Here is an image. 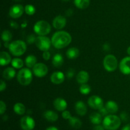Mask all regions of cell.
Returning <instances> with one entry per match:
<instances>
[{
  "mask_svg": "<svg viewBox=\"0 0 130 130\" xmlns=\"http://www.w3.org/2000/svg\"><path fill=\"white\" fill-rule=\"evenodd\" d=\"M52 45L57 49L66 48L72 41L71 34L66 31L56 32L52 38Z\"/></svg>",
  "mask_w": 130,
  "mask_h": 130,
  "instance_id": "cell-1",
  "label": "cell"
},
{
  "mask_svg": "<svg viewBox=\"0 0 130 130\" xmlns=\"http://www.w3.org/2000/svg\"><path fill=\"white\" fill-rule=\"evenodd\" d=\"M121 119L116 115H107L103 121V126L105 129L116 130L120 127Z\"/></svg>",
  "mask_w": 130,
  "mask_h": 130,
  "instance_id": "cell-2",
  "label": "cell"
},
{
  "mask_svg": "<svg viewBox=\"0 0 130 130\" xmlns=\"http://www.w3.org/2000/svg\"><path fill=\"white\" fill-rule=\"evenodd\" d=\"M9 51L13 55L19 57L25 53L27 49L25 43L22 40H16L12 41L8 47Z\"/></svg>",
  "mask_w": 130,
  "mask_h": 130,
  "instance_id": "cell-3",
  "label": "cell"
},
{
  "mask_svg": "<svg viewBox=\"0 0 130 130\" xmlns=\"http://www.w3.org/2000/svg\"><path fill=\"white\" fill-rule=\"evenodd\" d=\"M18 82L22 86H28L32 80V74L30 70L27 68H24L19 71L17 74Z\"/></svg>",
  "mask_w": 130,
  "mask_h": 130,
  "instance_id": "cell-4",
  "label": "cell"
},
{
  "mask_svg": "<svg viewBox=\"0 0 130 130\" xmlns=\"http://www.w3.org/2000/svg\"><path fill=\"white\" fill-rule=\"evenodd\" d=\"M51 25L48 22L39 20L34 25V31L38 36H46L51 32Z\"/></svg>",
  "mask_w": 130,
  "mask_h": 130,
  "instance_id": "cell-5",
  "label": "cell"
},
{
  "mask_svg": "<svg viewBox=\"0 0 130 130\" xmlns=\"http://www.w3.org/2000/svg\"><path fill=\"white\" fill-rule=\"evenodd\" d=\"M104 66L108 72H114L118 67V60L113 55H107L104 59Z\"/></svg>",
  "mask_w": 130,
  "mask_h": 130,
  "instance_id": "cell-6",
  "label": "cell"
},
{
  "mask_svg": "<svg viewBox=\"0 0 130 130\" xmlns=\"http://www.w3.org/2000/svg\"><path fill=\"white\" fill-rule=\"evenodd\" d=\"M36 46L43 52L48 51L50 48L51 44H52V40L46 36H39L36 38L35 41Z\"/></svg>",
  "mask_w": 130,
  "mask_h": 130,
  "instance_id": "cell-7",
  "label": "cell"
},
{
  "mask_svg": "<svg viewBox=\"0 0 130 130\" xmlns=\"http://www.w3.org/2000/svg\"><path fill=\"white\" fill-rule=\"evenodd\" d=\"M33 73L38 77H43L48 74V67L43 63H37L32 68Z\"/></svg>",
  "mask_w": 130,
  "mask_h": 130,
  "instance_id": "cell-8",
  "label": "cell"
},
{
  "mask_svg": "<svg viewBox=\"0 0 130 130\" xmlns=\"http://www.w3.org/2000/svg\"><path fill=\"white\" fill-rule=\"evenodd\" d=\"M35 125L36 123L33 118L29 116H24L20 120V126L23 130H32Z\"/></svg>",
  "mask_w": 130,
  "mask_h": 130,
  "instance_id": "cell-9",
  "label": "cell"
},
{
  "mask_svg": "<svg viewBox=\"0 0 130 130\" xmlns=\"http://www.w3.org/2000/svg\"><path fill=\"white\" fill-rule=\"evenodd\" d=\"M88 104L90 105V107L93 109H99L104 106V102L103 100L99 96L93 95L89 98L88 100Z\"/></svg>",
  "mask_w": 130,
  "mask_h": 130,
  "instance_id": "cell-10",
  "label": "cell"
},
{
  "mask_svg": "<svg viewBox=\"0 0 130 130\" xmlns=\"http://www.w3.org/2000/svg\"><path fill=\"white\" fill-rule=\"evenodd\" d=\"M25 9L21 5H14L11 6L9 11V15L13 19H18L24 13Z\"/></svg>",
  "mask_w": 130,
  "mask_h": 130,
  "instance_id": "cell-11",
  "label": "cell"
},
{
  "mask_svg": "<svg viewBox=\"0 0 130 130\" xmlns=\"http://www.w3.org/2000/svg\"><path fill=\"white\" fill-rule=\"evenodd\" d=\"M119 69L123 74H130V56L121 60L119 63Z\"/></svg>",
  "mask_w": 130,
  "mask_h": 130,
  "instance_id": "cell-12",
  "label": "cell"
},
{
  "mask_svg": "<svg viewBox=\"0 0 130 130\" xmlns=\"http://www.w3.org/2000/svg\"><path fill=\"white\" fill-rule=\"evenodd\" d=\"M67 24V20L65 17L58 15L53 20V26L56 29H62Z\"/></svg>",
  "mask_w": 130,
  "mask_h": 130,
  "instance_id": "cell-13",
  "label": "cell"
},
{
  "mask_svg": "<svg viewBox=\"0 0 130 130\" xmlns=\"http://www.w3.org/2000/svg\"><path fill=\"white\" fill-rule=\"evenodd\" d=\"M50 80L55 85H60L64 81V74L60 71H57V72H53L51 76Z\"/></svg>",
  "mask_w": 130,
  "mask_h": 130,
  "instance_id": "cell-14",
  "label": "cell"
},
{
  "mask_svg": "<svg viewBox=\"0 0 130 130\" xmlns=\"http://www.w3.org/2000/svg\"><path fill=\"white\" fill-rule=\"evenodd\" d=\"M53 105L56 110L58 111H64L67 107V103L62 98H57L53 102Z\"/></svg>",
  "mask_w": 130,
  "mask_h": 130,
  "instance_id": "cell-15",
  "label": "cell"
},
{
  "mask_svg": "<svg viewBox=\"0 0 130 130\" xmlns=\"http://www.w3.org/2000/svg\"><path fill=\"white\" fill-rule=\"evenodd\" d=\"M75 110L78 115L84 116L87 112V107L82 101H77L75 104Z\"/></svg>",
  "mask_w": 130,
  "mask_h": 130,
  "instance_id": "cell-16",
  "label": "cell"
},
{
  "mask_svg": "<svg viewBox=\"0 0 130 130\" xmlns=\"http://www.w3.org/2000/svg\"><path fill=\"white\" fill-rule=\"evenodd\" d=\"M89 74L85 71H81L79 72V73L76 76V80L77 83L81 85L86 84L89 80Z\"/></svg>",
  "mask_w": 130,
  "mask_h": 130,
  "instance_id": "cell-17",
  "label": "cell"
},
{
  "mask_svg": "<svg viewBox=\"0 0 130 130\" xmlns=\"http://www.w3.org/2000/svg\"><path fill=\"white\" fill-rule=\"evenodd\" d=\"M43 116L47 121L50 122H55L58 120V114L55 112L50 110L44 112L43 114Z\"/></svg>",
  "mask_w": 130,
  "mask_h": 130,
  "instance_id": "cell-18",
  "label": "cell"
},
{
  "mask_svg": "<svg viewBox=\"0 0 130 130\" xmlns=\"http://www.w3.org/2000/svg\"><path fill=\"white\" fill-rule=\"evenodd\" d=\"M15 70L13 67H8L6 69L4 70L3 72V77L5 79L8 80H11L15 77Z\"/></svg>",
  "mask_w": 130,
  "mask_h": 130,
  "instance_id": "cell-19",
  "label": "cell"
},
{
  "mask_svg": "<svg viewBox=\"0 0 130 130\" xmlns=\"http://www.w3.org/2000/svg\"><path fill=\"white\" fill-rule=\"evenodd\" d=\"M11 62V56L8 53L6 52H1L0 54V63L1 66H5L8 65Z\"/></svg>",
  "mask_w": 130,
  "mask_h": 130,
  "instance_id": "cell-20",
  "label": "cell"
},
{
  "mask_svg": "<svg viewBox=\"0 0 130 130\" xmlns=\"http://www.w3.org/2000/svg\"><path fill=\"white\" fill-rule=\"evenodd\" d=\"M105 107L107 109L109 113H111V114H114L118 112L119 107L115 102L112 101V100H109L105 104Z\"/></svg>",
  "mask_w": 130,
  "mask_h": 130,
  "instance_id": "cell-21",
  "label": "cell"
},
{
  "mask_svg": "<svg viewBox=\"0 0 130 130\" xmlns=\"http://www.w3.org/2000/svg\"><path fill=\"white\" fill-rule=\"evenodd\" d=\"M52 63L54 67H57V68L60 67L63 63V56L59 53L55 55L53 57V60H52Z\"/></svg>",
  "mask_w": 130,
  "mask_h": 130,
  "instance_id": "cell-22",
  "label": "cell"
},
{
  "mask_svg": "<svg viewBox=\"0 0 130 130\" xmlns=\"http://www.w3.org/2000/svg\"><path fill=\"white\" fill-rule=\"evenodd\" d=\"M90 120L93 124H100L102 121V116L99 112H93L90 116Z\"/></svg>",
  "mask_w": 130,
  "mask_h": 130,
  "instance_id": "cell-23",
  "label": "cell"
},
{
  "mask_svg": "<svg viewBox=\"0 0 130 130\" xmlns=\"http://www.w3.org/2000/svg\"><path fill=\"white\" fill-rule=\"evenodd\" d=\"M79 55V50H78V48H74V47L69 48L66 52V55H67V58L71 60L76 58L78 57Z\"/></svg>",
  "mask_w": 130,
  "mask_h": 130,
  "instance_id": "cell-24",
  "label": "cell"
},
{
  "mask_svg": "<svg viewBox=\"0 0 130 130\" xmlns=\"http://www.w3.org/2000/svg\"><path fill=\"white\" fill-rule=\"evenodd\" d=\"M37 62V58L33 55H29L26 57L25 60V65L29 68H33L34 66L36 64Z\"/></svg>",
  "mask_w": 130,
  "mask_h": 130,
  "instance_id": "cell-25",
  "label": "cell"
},
{
  "mask_svg": "<svg viewBox=\"0 0 130 130\" xmlns=\"http://www.w3.org/2000/svg\"><path fill=\"white\" fill-rule=\"evenodd\" d=\"M69 123L70 125L75 129H79L82 126V122L79 118H76V117H71L69 119Z\"/></svg>",
  "mask_w": 130,
  "mask_h": 130,
  "instance_id": "cell-26",
  "label": "cell"
},
{
  "mask_svg": "<svg viewBox=\"0 0 130 130\" xmlns=\"http://www.w3.org/2000/svg\"><path fill=\"white\" fill-rule=\"evenodd\" d=\"M13 110L18 115H24L25 112V107L22 103H17L14 105Z\"/></svg>",
  "mask_w": 130,
  "mask_h": 130,
  "instance_id": "cell-27",
  "label": "cell"
},
{
  "mask_svg": "<svg viewBox=\"0 0 130 130\" xmlns=\"http://www.w3.org/2000/svg\"><path fill=\"white\" fill-rule=\"evenodd\" d=\"M75 6L79 9H86L90 5V0H74Z\"/></svg>",
  "mask_w": 130,
  "mask_h": 130,
  "instance_id": "cell-28",
  "label": "cell"
},
{
  "mask_svg": "<svg viewBox=\"0 0 130 130\" xmlns=\"http://www.w3.org/2000/svg\"><path fill=\"white\" fill-rule=\"evenodd\" d=\"M1 39L5 43H9L12 39V34L8 30H5L1 34Z\"/></svg>",
  "mask_w": 130,
  "mask_h": 130,
  "instance_id": "cell-29",
  "label": "cell"
},
{
  "mask_svg": "<svg viewBox=\"0 0 130 130\" xmlns=\"http://www.w3.org/2000/svg\"><path fill=\"white\" fill-rule=\"evenodd\" d=\"M11 65H12L13 67L15 69H20L23 67L24 66V62L20 58H14L11 60Z\"/></svg>",
  "mask_w": 130,
  "mask_h": 130,
  "instance_id": "cell-30",
  "label": "cell"
},
{
  "mask_svg": "<svg viewBox=\"0 0 130 130\" xmlns=\"http://www.w3.org/2000/svg\"><path fill=\"white\" fill-rule=\"evenodd\" d=\"M79 91L83 95H88L91 91V87L87 84H82L79 87Z\"/></svg>",
  "mask_w": 130,
  "mask_h": 130,
  "instance_id": "cell-31",
  "label": "cell"
},
{
  "mask_svg": "<svg viewBox=\"0 0 130 130\" xmlns=\"http://www.w3.org/2000/svg\"><path fill=\"white\" fill-rule=\"evenodd\" d=\"M24 9H25V12L28 15H33L36 12L35 7L32 5H27Z\"/></svg>",
  "mask_w": 130,
  "mask_h": 130,
  "instance_id": "cell-32",
  "label": "cell"
},
{
  "mask_svg": "<svg viewBox=\"0 0 130 130\" xmlns=\"http://www.w3.org/2000/svg\"><path fill=\"white\" fill-rule=\"evenodd\" d=\"M6 104L3 100H1V102H0V114L3 115L5 113V112L6 111Z\"/></svg>",
  "mask_w": 130,
  "mask_h": 130,
  "instance_id": "cell-33",
  "label": "cell"
},
{
  "mask_svg": "<svg viewBox=\"0 0 130 130\" xmlns=\"http://www.w3.org/2000/svg\"><path fill=\"white\" fill-rule=\"evenodd\" d=\"M36 39V38L35 37V36L34 34H30L27 38V41L29 44H32L33 43H35Z\"/></svg>",
  "mask_w": 130,
  "mask_h": 130,
  "instance_id": "cell-34",
  "label": "cell"
},
{
  "mask_svg": "<svg viewBox=\"0 0 130 130\" xmlns=\"http://www.w3.org/2000/svg\"><path fill=\"white\" fill-rule=\"evenodd\" d=\"M99 110V113H100L102 116H107V114H109V112H108L107 109H106L105 107L103 106L102 107L100 108Z\"/></svg>",
  "mask_w": 130,
  "mask_h": 130,
  "instance_id": "cell-35",
  "label": "cell"
},
{
  "mask_svg": "<svg viewBox=\"0 0 130 130\" xmlns=\"http://www.w3.org/2000/svg\"><path fill=\"white\" fill-rule=\"evenodd\" d=\"M62 118H63L64 119H69L70 118H71V113H70L69 111H68V110H65L64 111H63V112H62Z\"/></svg>",
  "mask_w": 130,
  "mask_h": 130,
  "instance_id": "cell-36",
  "label": "cell"
},
{
  "mask_svg": "<svg viewBox=\"0 0 130 130\" xmlns=\"http://www.w3.org/2000/svg\"><path fill=\"white\" fill-rule=\"evenodd\" d=\"M120 118L122 121H128L129 117H128V114H127L126 112H123L121 113Z\"/></svg>",
  "mask_w": 130,
  "mask_h": 130,
  "instance_id": "cell-37",
  "label": "cell"
},
{
  "mask_svg": "<svg viewBox=\"0 0 130 130\" xmlns=\"http://www.w3.org/2000/svg\"><path fill=\"white\" fill-rule=\"evenodd\" d=\"M43 58H44L45 60H49L51 58V54L48 51H46L44 52L43 53Z\"/></svg>",
  "mask_w": 130,
  "mask_h": 130,
  "instance_id": "cell-38",
  "label": "cell"
},
{
  "mask_svg": "<svg viewBox=\"0 0 130 130\" xmlns=\"http://www.w3.org/2000/svg\"><path fill=\"white\" fill-rule=\"evenodd\" d=\"M74 70L73 69H69L67 72V75H66L67 77H68L69 79L72 78L74 76Z\"/></svg>",
  "mask_w": 130,
  "mask_h": 130,
  "instance_id": "cell-39",
  "label": "cell"
},
{
  "mask_svg": "<svg viewBox=\"0 0 130 130\" xmlns=\"http://www.w3.org/2000/svg\"><path fill=\"white\" fill-rule=\"evenodd\" d=\"M6 83L3 81V80H1V84H0V91L2 92L4 90L6 89Z\"/></svg>",
  "mask_w": 130,
  "mask_h": 130,
  "instance_id": "cell-40",
  "label": "cell"
},
{
  "mask_svg": "<svg viewBox=\"0 0 130 130\" xmlns=\"http://www.w3.org/2000/svg\"><path fill=\"white\" fill-rule=\"evenodd\" d=\"M105 128H104V126L100 125V124H97V125L95 126L93 128V130H105Z\"/></svg>",
  "mask_w": 130,
  "mask_h": 130,
  "instance_id": "cell-41",
  "label": "cell"
},
{
  "mask_svg": "<svg viewBox=\"0 0 130 130\" xmlns=\"http://www.w3.org/2000/svg\"><path fill=\"white\" fill-rule=\"evenodd\" d=\"M66 15H67V16H68V17L71 16V15H72V14H73V10L71 8L68 9V10L66 11Z\"/></svg>",
  "mask_w": 130,
  "mask_h": 130,
  "instance_id": "cell-42",
  "label": "cell"
},
{
  "mask_svg": "<svg viewBox=\"0 0 130 130\" xmlns=\"http://www.w3.org/2000/svg\"><path fill=\"white\" fill-rule=\"evenodd\" d=\"M110 45L109 44H107V43H105V44H104L103 45V49L105 51H109L110 50Z\"/></svg>",
  "mask_w": 130,
  "mask_h": 130,
  "instance_id": "cell-43",
  "label": "cell"
},
{
  "mask_svg": "<svg viewBox=\"0 0 130 130\" xmlns=\"http://www.w3.org/2000/svg\"><path fill=\"white\" fill-rule=\"evenodd\" d=\"M121 130H130V124L124 126Z\"/></svg>",
  "mask_w": 130,
  "mask_h": 130,
  "instance_id": "cell-44",
  "label": "cell"
},
{
  "mask_svg": "<svg viewBox=\"0 0 130 130\" xmlns=\"http://www.w3.org/2000/svg\"><path fill=\"white\" fill-rule=\"evenodd\" d=\"M45 130H58V128H56V127L50 126V127H48V128H46Z\"/></svg>",
  "mask_w": 130,
  "mask_h": 130,
  "instance_id": "cell-45",
  "label": "cell"
},
{
  "mask_svg": "<svg viewBox=\"0 0 130 130\" xmlns=\"http://www.w3.org/2000/svg\"><path fill=\"white\" fill-rule=\"evenodd\" d=\"M127 53H128V54L130 56V46L128 47V50H127Z\"/></svg>",
  "mask_w": 130,
  "mask_h": 130,
  "instance_id": "cell-46",
  "label": "cell"
},
{
  "mask_svg": "<svg viewBox=\"0 0 130 130\" xmlns=\"http://www.w3.org/2000/svg\"><path fill=\"white\" fill-rule=\"evenodd\" d=\"M62 1H69L70 0H62Z\"/></svg>",
  "mask_w": 130,
  "mask_h": 130,
  "instance_id": "cell-47",
  "label": "cell"
},
{
  "mask_svg": "<svg viewBox=\"0 0 130 130\" xmlns=\"http://www.w3.org/2000/svg\"><path fill=\"white\" fill-rule=\"evenodd\" d=\"M14 1H22V0H14Z\"/></svg>",
  "mask_w": 130,
  "mask_h": 130,
  "instance_id": "cell-48",
  "label": "cell"
}]
</instances>
